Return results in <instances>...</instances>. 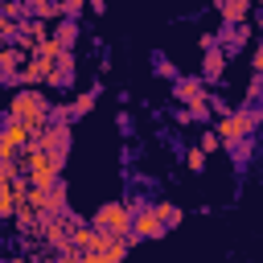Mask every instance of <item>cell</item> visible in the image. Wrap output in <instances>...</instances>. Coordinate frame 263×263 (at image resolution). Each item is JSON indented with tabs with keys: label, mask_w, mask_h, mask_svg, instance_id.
<instances>
[{
	"label": "cell",
	"mask_w": 263,
	"mask_h": 263,
	"mask_svg": "<svg viewBox=\"0 0 263 263\" xmlns=\"http://www.w3.org/2000/svg\"><path fill=\"white\" fill-rule=\"evenodd\" d=\"M49 107H53V103H49L37 86H25V90H16V95L8 99V115H12V119H25L29 132L49 123Z\"/></svg>",
	"instance_id": "obj_1"
},
{
	"label": "cell",
	"mask_w": 263,
	"mask_h": 263,
	"mask_svg": "<svg viewBox=\"0 0 263 263\" xmlns=\"http://www.w3.org/2000/svg\"><path fill=\"white\" fill-rule=\"evenodd\" d=\"M90 226L103 230V234H119V238H132V210L127 201H107L90 214Z\"/></svg>",
	"instance_id": "obj_2"
},
{
	"label": "cell",
	"mask_w": 263,
	"mask_h": 263,
	"mask_svg": "<svg viewBox=\"0 0 263 263\" xmlns=\"http://www.w3.org/2000/svg\"><path fill=\"white\" fill-rule=\"evenodd\" d=\"M259 127V111L255 107H238V111H230V115H222L218 119V140L222 144H234V140H242V136H251Z\"/></svg>",
	"instance_id": "obj_3"
},
{
	"label": "cell",
	"mask_w": 263,
	"mask_h": 263,
	"mask_svg": "<svg viewBox=\"0 0 263 263\" xmlns=\"http://www.w3.org/2000/svg\"><path fill=\"white\" fill-rule=\"evenodd\" d=\"M140 238H164V222L156 218L152 205L132 210V242H140Z\"/></svg>",
	"instance_id": "obj_4"
},
{
	"label": "cell",
	"mask_w": 263,
	"mask_h": 263,
	"mask_svg": "<svg viewBox=\"0 0 263 263\" xmlns=\"http://www.w3.org/2000/svg\"><path fill=\"white\" fill-rule=\"evenodd\" d=\"M53 70V58H41V53H29L25 66H21V86H41Z\"/></svg>",
	"instance_id": "obj_5"
},
{
	"label": "cell",
	"mask_w": 263,
	"mask_h": 263,
	"mask_svg": "<svg viewBox=\"0 0 263 263\" xmlns=\"http://www.w3.org/2000/svg\"><path fill=\"white\" fill-rule=\"evenodd\" d=\"M0 140H4V144H8L12 152H21V148L29 144V123H25V119H12V115H8V119H4V127H0Z\"/></svg>",
	"instance_id": "obj_6"
},
{
	"label": "cell",
	"mask_w": 263,
	"mask_h": 263,
	"mask_svg": "<svg viewBox=\"0 0 263 263\" xmlns=\"http://www.w3.org/2000/svg\"><path fill=\"white\" fill-rule=\"evenodd\" d=\"M45 82H49V86H70V82H74V53H70V49H62V58L53 62V70H49Z\"/></svg>",
	"instance_id": "obj_7"
},
{
	"label": "cell",
	"mask_w": 263,
	"mask_h": 263,
	"mask_svg": "<svg viewBox=\"0 0 263 263\" xmlns=\"http://www.w3.org/2000/svg\"><path fill=\"white\" fill-rule=\"evenodd\" d=\"M173 99H181L189 107L193 99H205V82L201 78H173Z\"/></svg>",
	"instance_id": "obj_8"
},
{
	"label": "cell",
	"mask_w": 263,
	"mask_h": 263,
	"mask_svg": "<svg viewBox=\"0 0 263 263\" xmlns=\"http://www.w3.org/2000/svg\"><path fill=\"white\" fill-rule=\"evenodd\" d=\"M95 234H99V230L74 214V222H70V247H78V251H90V247H95Z\"/></svg>",
	"instance_id": "obj_9"
},
{
	"label": "cell",
	"mask_w": 263,
	"mask_h": 263,
	"mask_svg": "<svg viewBox=\"0 0 263 263\" xmlns=\"http://www.w3.org/2000/svg\"><path fill=\"white\" fill-rule=\"evenodd\" d=\"M226 70V49H205V66H201V82H218Z\"/></svg>",
	"instance_id": "obj_10"
},
{
	"label": "cell",
	"mask_w": 263,
	"mask_h": 263,
	"mask_svg": "<svg viewBox=\"0 0 263 263\" xmlns=\"http://www.w3.org/2000/svg\"><path fill=\"white\" fill-rule=\"evenodd\" d=\"M218 12H222V21H226V25H238V21H247L251 0H218Z\"/></svg>",
	"instance_id": "obj_11"
},
{
	"label": "cell",
	"mask_w": 263,
	"mask_h": 263,
	"mask_svg": "<svg viewBox=\"0 0 263 263\" xmlns=\"http://www.w3.org/2000/svg\"><path fill=\"white\" fill-rule=\"evenodd\" d=\"M25 58H29L25 49H16V45H4V49H0V74H16V70L25 66Z\"/></svg>",
	"instance_id": "obj_12"
},
{
	"label": "cell",
	"mask_w": 263,
	"mask_h": 263,
	"mask_svg": "<svg viewBox=\"0 0 263 263\" xmlns=\"http://www.w3.org/2000/svg\"><path fill=\"white\" fill-rule=\"evenodd\" d=\"M53 37L62 41V49H70V45L78 41V21H74V16H62V21H58V29H53Z\"/></svg>",
	"instance_id": "obj_13"
},
{
	"label": "cell",
	"mask_w": 263,
	"mask_h": 263,
	"mask_svg": "<svg viewBox=\"0 0 263 263\" xmlns=\"http://www.w3.org/2000/svg\"><path fill=\"white\" fill-rule=\"evenodd\" d=\"M12 218H16V230H25V234H37V210H33L29 201H21Z\"/></svg>",
	"instance_id": "obj_14"
},
{
	"label": "cell",
	"mask_w": 263,
	"mask_h": 263,
	"mask_svg": "<svg viewBox=\"0 0 263 263\" xmlns=\"http://www.w3.org/2000/svg\"><path fill=\"white\" fill-rule=\"evenodd\" d=\"M152 210H156V218L164 222V230H173V226L181 222V205H173V201H156Z\"/></svg>",
	"instance_id": "obj_15"
},
{
	"label": "cell",
	"mask_w": 263,
	"mask_h": 263,
	"mask_svg": "<svg viewBox=\"0 0 263 263\" xmlns=\"http://www.w3.org/2000/svg\"><path fill=\"white\" fill-rule=\"evenodd\" d=\"M95 99H99V90H82L74 103H70V115L78 119V115H90V107H95Z\"/></svg>",
	"instance_id": "obj_16"
},
{
	"label": "cell",
	"mask_w": 263,
	"mask_h": 263,
	"mask_svg": "<svg viewBox=\"0 0 263 263\" xmlns=\"http://www.w3.org/2000/svg\"><path fill=\"white\" fill-rule=\"evenodd\" d=\"M0 16H8V21L21 25V21L29 16V4H25V0H4V4H0Z\"/></svg>",
	"instance_id": "obj_17"
},
{
	"label": "cell",
	"mask_w": 263,
	"mask_h": 263,
	"mask_svg": "<svg viewBox=\"0 0 263 263\" xmlns=\"http://www.w3.org/2000/svg\"><path fill=\"white\" fill-rule=\"evenodd\" d=\"M37 53L58 62V58H62V41H58V37H45V41H37Z\"/></svg>",
	"instance_id": "obj_18"
},
{
	"label": "cell",
	"mask_w": 263,
	"mask_h": 263,
	"mask_svg": "<svg viewBox=\"0 0 263 263\" xmlns=\"http://www.w3.org/2000/svg\"><path fill=\"white\" fill-rule=\"evenodd\" d=\"M226 148H230V156H234V160H247L255 144H251V136H242V140H234V144H226Z\"/></svg>",
	"instance_id": "obj_19"
},
{
	"label": "cell",
	"mask_w": 263,
	"mask_h": 263,
	"mask_svg": "<svg viewBox=\"0 0 263 263\" xmlns=\"http://www.w3.org/2000/svg\"><path fill=\"white\" fill-rule=\"evenodd\" d=\"M185 164H189L193 173H201V168H205V152H201V148H189V152H185Z\"/></svg>",
	"instance_id": "obj_20"
},
{
	"label": "cell",
	"mask_w": 263,
	"mask_h": 263,
	"mask_svg": "<svg viewBox=\"0 0 263 263\" xmlns=\"http://www.w3.org/2000/svg\"><path fill=\"white\" fill-rule=\"evenodd\" d=\"M201 152H214V148H222V140H218V132H201V144H197Z\"/></svg>",
	"instance_id": "obj_21"
},
{
	"label": "cell",
	"mask_w": 263,
	"mask_h": 263,
	"mask_svg": "<svg viewBox=\"0 0 263 263\" xmlns=\"http://www.w3.org/2000/svg\"><path fill=\"white\" fill-rule=\"evenodd\" d=\"M12 214H16V197H12V189H8V193L0 197V218H12Z\"/></svg>",
	"instance_id": "obj_22"
},
{
	"label": "cell",
	"mask_w": 263,
	"mask_h": 263,
	"mask_svg": "<svg viewBox=\"0 0 263 263\" xmlns=\"http://www.w3.org/2000/svg\"><path fill=\"white\" fill-rule=\"evenodd\" d=\"M53 263H82V251H78V247H66V251H58Z\"/></svg>",
	"instance_id": "obj_23"
},
{
	"label": "cell",
	"mask_w": 263,
	"mask_h": 263,
	"mask_svg": "<svg viewBox=\"0 0 263 263\" xmlns=\"http://www.w3.org/2000/svg\"><path fill=\"white\" fill-rule=\"evenodd\" d=\"M259 95H263V74H255V78H251V86H247V99H251V103H255Z\"/></svg>",
	"instance_id": "obj_24"
},
{
	"label": "cell",
	"mask_w": 263,
	"mask_h": 263,
	"mask_svg": "<svg viewBox=\"0 0 263 263\" xmlns=\"http://www.w3.org/2000/svg\"><path fill=\"white\" fill-rule=\"evenodd\" d=\"M86 0H62V16H78Z\"/></svg>",
	"instance_id": "obj_25"
},
{
	"label": "cell",
	"mask_w": 263,
	"mask_h": 263,
	"mask_svg": "<svg viewBox=\"0 0 263 263\" xmlns=\"http://www.w3.org/2000/svg\"><path fill=\"white\" fill-rule=\"evenodd\" d=\"M156 74H160V78H177V70H173V62H164V58H156Z\"/></svg>",
	"instance_id": "obj_26"
},
{
	"label": "cell",
	"mask_w": 263,
	"mask_h": 263,
	"mask_svg": "<svg viewBox=\"0 0 263 263\" xmlns=\"http://www.w3.org/2000/svg\"><path fill=\"white\" fill-rule=\"evenodd\" d=\"M210 111H218V115H230V103H226V99H214V95H210Z\"/></svg>",
	"instance_id": "obj_27"
},
{
	"label": "cell",
	"mask_w": 263,
	"mask_h": 263,
	"mask_svg": "<svg viewBox=\"0 0 263 263\" xmlns=\"http://www.w3.org/2000/svg\"><path fill=\"white\" fill-rule=\"evenodd\" d=\"M251 70H255V74H263V41L255 45V58H251Z\"/></svg>",
	"instance_id": "obj_28"
},
{
	"label": "cell",
	"mask_w": 263,
	"mask_h": 263,
	"mask_svg": "<svg viewBox=\"0 0 263 263\" xmlns=\"http://www.w3.org/2000/svg\"><path fill=\"white\" fill-rule=\"evenodd\" d=\"M82 263H111L103 251H82Z\"/></svg>",
	"instance_id": "obj_29"
},
{
	"label": "cell",
	"mask_w": 263,
	"mask_h": 263,
	"mask_svg": "<svg viewBox=\"0 0 263 263\" xmlns=\"http://www.w3.org/2000/svg\"><path fill=\"white\" fill-rule=\"evenodd\" d=\"M201 49H222V41H218V33H205V37H201Z\"/></svg>",
	"instance_id": "obj_30"
},
{
	"label": "cell",
	"mask_w": 263,
	"mask_h": 263,
	"mask_svg": "<svg viewBox=\"0 0 263 263\" xmlns=\"http://www.w3.org/2000/svg\"><path fill=\"white\" fill-rule=\"evenodd\" d=\"M177 123H193V111L189 107H177Z\"/></svg>",
	"instance_id": "obj_31"
},
{
	"label": "cell",
	"mask_w": 263,
	"mask_h": 263,
	"mask_svg": "<svg viewBox=\"0 0 263 263\" xmlns=\"http://www.w3.org/2000/svg\"><path fill=\"white\" fill-rule=\"evenodd\" d=\"M12 156H21V152H12V148H8L4 140H0V164H4V160H12Z\"/></svg>",
	"instance_id": "obj_32"
},
{
	"label": "cell",
	"mask_w": 263,
	"mask_h": 263,
	"mask_svg": "<svg viewBox=\"0 0 263 263\" xmlns=\"http://www.w3.org/2000/svg\"><path fill=\"white\" fill-rule=\"evenodd\" d=\"M8 189H12V181H8V177H4V173H0V197H4V193H8Z\"/></svg>",
	"instance_id": "obj_33"
},
{
	"label": "cell",
	"mask_w": 263,
	"mask_h": 263,
	"mask_svg": "<svg viewBox=\"0 0 263 263\" xmlns=\"http://www.w3.org/2000/svg\"><path fill=\"white\" fill-rule=\"evenodd\" d=\"M8 263H29V259H25V255H12V259H8Z\"/></svg>",
	"instance_id": "obj_34"
},
{
	"label": "cell",
	"mask_w": 263,
	"mask_h": 263,
	"mask_svg": "<svg viewBox=\"0 0 263 263\" xmlns=\"http://www.w3.org/2000/svg\"><path fill=\"white\" fill-rule=\"evenodd\" d=\"M0 4H4V0H0Z\"/></svg>",
	"instance_id": "obj_35"
}]
</instances>
